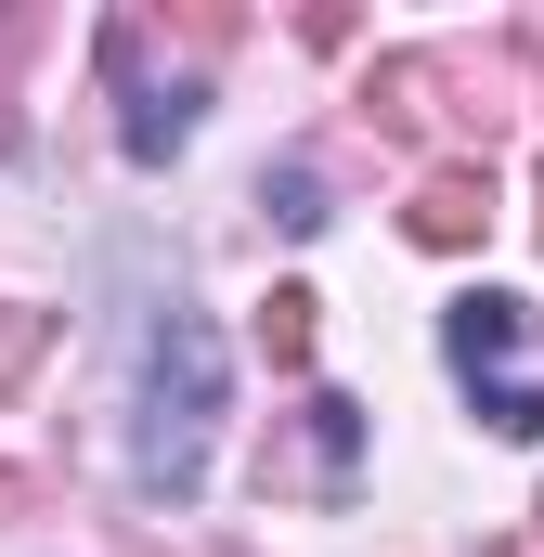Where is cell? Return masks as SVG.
Segmentation results:
<instances>
[{
	"mask_svg": "<svg viewBox=\"0 0 544 557\" xmlns=\"http://www.w3.org/2000/svg\"><path fill=\"white\" fill-rule=\"evenodd\" d=\"M221 389H234V363H221V324L208 311H156L143 324V389H131V480L156 506H195V480H208V441H221Z\"/></svg>",
	"mask_w": 544,
	"mask_h": 557,
	"instance_id": "cell-1",
	"label": "cell"
},
{
	"mask_svg": "<svg viewBox=\"0 0 544 557\" xmlns=\"http://www.w3.org/2000/svg\"><path fill=\"white\" fill-rule=\"evenodd\" d=\"M441 350H454L467 403L506 428V441H544V350H532V298H506V285H467V298L441 311Z\"/></svg>",
	"mask_w": 544,
	"mask_h": 557,
	"instance_id": "cell-2",
	"label": "cell"
},
{
	"mask_svg": "<svg viewBox=\"0 0 544 557\" xmlns=\"http://www.w3.org/2000/svg\"><path fill=\"white\" fill-rule=\"evenodd\" d=\"M104 78H118V143H131L143 169L195 143V117H208V78H182V65L156 78V65H143V13H118V26H104Z\"/></svg>",
	"mask_w": 544,
	"mask_h": 557,
	"instance_id": "cell-3",
	"label": "cell"
},
{
	"mask_svg": "<svg viewBox=\"0 0 544 557\" xmlns=\"http://www.w3.org/2000/svg\"><path fill=\"white\" fill-rule=\"evenodd\" d=\"M350 467H363V403H337V389H311L298 403V428L260 454V493H350Z\"/></svg>",
	"mask_w": 544,
	"mask_h": 557,
	"instance_id": "cell-4",
	"label": "cell"
},
{
	"mask_svg": "<svg viewBox=\"0 0 544 557\" xmlns=\"http://www.w3.org/2000/svg\"><path fill=\"white\" fill-rule=\"evenodd\" d=\"M403 234H415V247H480V234H493V156H441V169H415Z\"/></svg>",
	"mask_w": 544,
	"mask_h": 557,
	"instance_id": "cell-5",
	"label": "cell"
},
{
	"mask_svg": "<svg viewBox=\"0 0 544 557\" xmlns=\"http://www.w3.org/2000/svg\"><path fill=\"white\" fill-rule=\"evenodd\" d=\"M39 350H52V311H26V298H13V311H0V403L39 376Z\"/></svg>",
	"mask_w": 544,
	"mask_h": 557,
	"instance_id": "cell-6",
	"label": "cell"
},
{
	"mask_svg": "<svg viewBox=\"0 0 544 557\" xmlns=\"http://www.w3.org/2000/svg\"><path fill=\"white\" fill-rule=\"evenodd\" d=\"M311 311H324L311 285H272V311H260V350H272V363H311Z\"/></svg>",
	"mask_w": 544,
	"mask_h": 557,
	"instance_id": "cell-7",
	"label": "cell"
},
{
	"mask_svg": "<svg viewBox=\"0 0 544 557\" xmlns=\"http://www.w3.org/2000/svg\"><path fill=\"white\" fill-rule=\"evenodd\" d=\"M260 208L285 221V234H311V221H324V169H272V182H260Z\"/></svg>",
	"mask_w": 544,
	"mask_h": 557,
	"instance_id": "cell-8",
	"label": "cell"
},
{
	"mask_svg": "<svg viewBox=\"0 0 544 557\" xmlns=\"http://www.w3.org/2000/svg\"><path fill=\"white\" fill-rule=\"evenodd\" d=\"M0 506H26V480H13V467H0Z\"/></svg>",
	"mask_w": 544,
	"mask_h": 557,
	"instance_id": "cell-9",
	"label": "cell"
}]
</instances>
